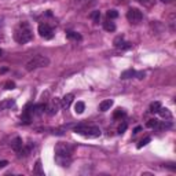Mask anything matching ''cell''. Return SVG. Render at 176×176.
Masks as SVG:
<instances>
[{
	"label": "cell",
	"mask_w": 176,
	"mask_h": 176,
	"mask_svg": "<svg viewBox=\"0 0 176 176\" xmlns=\"http://www.w3.org/2000/svg\"><path fill=\"white\" fill-rule=\"evenodd\" d=\"M50 65V59L44 55H35L33 58H30L25 65V69L28 72H32L35 69H39V67H45Z\"/></svg>",
	"instance_id": "6da1fadb"
},
{
	"label": "cell",
	"mask_w": 176,
	"mask_h": 176,
	"mask_svg": "<svg viewBox=\"0 0 176 176\" xmlns=\"http://www.w3.org/2000/svg\"><path fill=\"white\" fill-rule=\"evenodd\" d=\"M74 132L78 135L85 136V138H89V139L100 136V129L98 127H95V125H78L74 129Z\"/></svg>",
	"instance_id": "7a4b0ae2"
},
{
	"label": "cell",
	"mask_w": 176,
	"mask_h": 176,
	"mask_svg": "<svg viewBox=\"0 0 176 176\" xmlns=\"http://www.w3.org/2000/svg\"><path fill=\"white\" fill-rule=\"evenodd\" d=\"M32 37H33V35H32L30 29L26 25H21V26L15 30V33H14V39H15V41L19 43V44L29 43L32 40Z\"/></svg>",
	"instance_id": "3957f363"
},
{
	"label": "cell",
	"mask_w": 176,
	"mask_h": 176,
	"mask_svg": "<svg viewBox=\"0 0 176 176\" xmlns=\"http://www.w3.org/2000/svg\"><path fill=\"white\" fill-rule=\"evenodd\" d=\"M72 153H73V147H72L69 143L59 142L58 145L55 146V156H59V157H72Z\"/></svg>",
	"instance_id": "277c9868"
},
{
	"label": "cell",
	"mask_w": 176,
	"mask_h": 176,
	"mask_svg": "<svg viewBox=\"0 0 176 176\" xmlns=\"http://www.w3.org/2000/svg\"><path fill=\"white\" fill-rule=\"evenodd\" d=\"M143 18V14L141 10L138 8H129L128 13H127V19L129 21L131 24H139Z\"/></svg>",
	"instance_id": "5b68a950"
},
{
	"label": "cell",
	"mask_w": 176,
	"mask_h": 176,
	"mask_svg": "<svg viewBox=\"0 0 176 176\" xmlns=\"http://www.w3.org/2000/svg\"><path fill=\"white\" fill-rule=\"evenodd\" d=\"M37 30H39V35H40L43 39H45V40H51V39L54 37V30H52V28L50 26V25H47V24L39 25Z\"/></svg>",
	"instance_id": "8992f818"
},
{
	"label": "cell",
	"mask_w": 176,
	"mask_h": 176,
	"mask_svg": "<svg viewBox=\"0 0 176 176\" xmlns=\"http://www.w3.org/2000/svg\"><path fill=\"white\" fill-rule=\"evenodd\" d=\"M45 110H47L48 116H55V114L58 113V110H59V102H58V99H52L51 103H50V105L45 107Z\"/></svg>",
	"instance_id": "52a82bcc"
},
{
	"label": "cell",
	"mask_w": 176,
	"mask_h": 176,
	"mask_svg": "<svg viewBox=\"0 0 176 176\" xmlns=\"http://www.w3.org/2000/svg\"><path fill=\"white\" fill-rule=\"evenodd\" d=\"M22 147H24V143H22V139H21L19 136H17V138H14L13 141H11V149H13L17 154L21 153Z\"/></svg>",
	"instance_id": "ba28073f"
},
{
	"label": "cell",
	"mask_w": 176,
	"mask_h": 176,
	"mask_svg": "<svg viewBox=\"0 0 176 176\" xmlns=\"http://www.w3.org/2000/svg\"><path fill=\"white\" fill-rule=\"evenodd\" d=\"M55 163L62 168H67L70 167L72 164V157H59V156H55Z\"/></svg>",
	"instance_id": "9c48e42d"
},
{
	"label": "cell",
	"mask_w": 176,
	"mask_h": 176,
	"mask_svg": "<svg viewBox=\"0 0 176 176\" xmlns=\"http://www.w3.org/2000/svg\"><path fill=\"white\" fill-rule=\"evenodd\" d=\"M45 107L47 106H45L44 103H39V105L32 106V114H33V116H40L41 113H44Z\"/></svg>",
	"instance_id": "30bf717a"
},
{
	"label": "cell",
	"mask_w": 176,
	"mask_h": 176,
	"mask_svg": "<svg viewBox=\"0 0 176 176\" xmlns=\"http://www.w3.org/2000/svg\"><path fill=\"white\" fill-rule=\"evenodd\" d=\"M73 99H74V95L73 94H66L62 98V102H61V105H62V107H65V109H67V107L72 105Z\"/></svg>",
	"instance_id": "8fae6325"
},
{
	"label": "cell",
	"mask_w": 176,
	"mask_h": 176,
	"mask_svg": "<svg viewBox=\"0 0 176 176\" xmlns=\"http://www.w3.org/2000/svg\"><path fill=\"white\" fill-rule=\"evenodd\" d=\"M113 106V100L112 99H106L103 100V102L99 103V110L100 112H107V110H110V107Z\"/></svg>",
	"instance_id": "7c38bea8"
},
{
	"label": "cell",
	"mask_w": 176,
	"mask_h": 176,
	"mask_svg": "<svg viewBox=\"0 0 176 176\" xmlns=\"http://www.w3.org/2000/svg\"><path fill=\"white\" fill-rule=\"evenodd\" d=\"M158 114L164 118V120H168V121L172 120V113L169 112V109H167V107H163V106H161L160 110H158Z\"/></svg>",
	"instance_id": "4fadbf2b"
},
{
	"label": "cell",
	"mask_w": 176,
	"mask_h": 176,
	"mask_svg": "<svg viewBox=\"0 0 176 176\" xmlns=\"http://www.w3.org/2000/svg\"><path fill=\"white\" fill-rule=\"evenodd\" d=\"M15 105V99H4L0 102V109H11Z\"/></svg>",
	"instance_id": "5bb4252c"
},
{
	"label": "cell",
	"mask_w": 176,
	"mask_h": 176,
	"mask_svg": "<svg viewBox=\"0 0 176 176\" xmlns=\"http://www.w3.org/2000/svg\"><path fill=\"white\" fill-rule=\"evenodd\" d=\"M103 28H105V30H107V32H114L116 30V25H114V22L112 19H107L106 22H103Z\"/></svg>",
	"instance_id": "9a60e30c"
},
{
	"label": "cell",
	"mask_w": 176,
	"mask_h": 176,
	"mask_svg": "<svg viewBox=\"0 0 176 176\" xmlns=\"http://www.w3.org/2000/svg\"><path fill=\"white\" fill-rule=\"evenodd\" d=\"M66 37L70 39V40H81V35L77 33V32H73V30L66 32Z\"/></svg>",
	"instance_id": "2e32d148"
},
{
	"label": "cell",
	"mask_w": 176,
	"mask_h": 176,
	"mask_svg": "<svg viewBox=\"0 0 176 176\" xmlns=\"http://www.w3.org/2000/svg\"><path fill=\"white\" fill-rule=\"evenodd\" d=\"M135 73L136 72L134 70V69H128V70H125V72H123V73H121V78H123V80H125V78H131V77H135Z\"/></svg>",
	"instance_id": "e0dca14e"
},
{
	"label": "cell",
	"mask_w": 176,
	"mask_h": 176,
	"mask_svg": "<svg viewBox=\"0 0 176 176\" xmlns=\"http://www.w3.org/2000/svg\"><path fill=\"white\" fill-rule=\"evenodd\" d=\"M84 110H85V103L84 102H77L76 105H74V112H76L77 114H81Z\"/></svg>",
	"instance_id": "ac0fdd59"
},
{
	"label": "cell",
	"mask_w": 176,
	"mask_h": 176,
	"mask_svg": "<svg viewBox=\"0 0 176 176\" xmlns=\"http://www.w3.org/2000/svg\"><path fill=\"white\" fill-rule=\"evenodd\" d=\"M33 173H36V175H44V171H43V168H41V161L40 160L36 163L35 169H33Z\"/></svg>",
	"instance_id": "d6986e66"
},
{
	"label": "cell",
	"mask_w": 176,
	"mask_h": 176,
	"mask_svg": "<svg viewBox=\"0 0 176 176\" xmlns=\"http://www.w3.org/2000/svg\"><path fill=\"white\" fill-rule=\"evenodd\" d=\"M160 107H161V103L160 102H153L152 105H150V110H149V112L150 113H158Z\"/></svg>",
	"instance_id": "ffe728a7"
},
{
	"label": "cell",
	"mask_w": 176,
	"mask_h": 176,
	"mask_svg": "<svg viewBox=\"0 0 176 176\" xmlns=\"http://www.w3.org/2000/svg\"><path fill=\"white\" fill-rule=\"evenodd\" d=\"M89 18H91L95 24H98L99 19H100V11H92L91 14H89Z\"/></svg>",
	"instance_id": "44dd1931"
},
{
	"label": "cell",
	"mask_w": 176,
	"mask_h": 176,
	"mask_svg": "<svg viewBox=\"0 0 176 176\" xmlns=\"http://www.w3.org/2000/svg\"><path fill=\"white\" fill-rule=\"evenodd\" d=\"M146 125L149 128H157V125H158V120H157V118H152V120L147 121Z\"/></svg>",
	"instance_id": "7402d4cb"
},
{
	"label": "cell",
	"mask_w": 176,
	"mask_h": 176,
	"mask_svg": "<svg viewBox=\"0 0 176 176\" xmlns=\"http://www.w3.org/2000/svg\"><path fill=\"white\" fill-rule=\"evenodd\" d=\"M106 15H107V19H114V18L118 17V13L116 11V10H109Z\"/></svg>",
	"instance_id": "603a6c76"
},
{
	"label": "cell",
	"mask_w": 176,
	"mask_h": 176,
	"mask_svg": "<svg viewBox=\"0 0 176 176\" xmlns=\"http://www.w3.org/2000/svg\"><path fill=\"white\" fill-rule=\"evenodd\" d=\"M124 116H125L124 109H117L116 112H114V114H113L114 118H121V117H124Z\"/></svg>",
	"instance_id": "cb8c5ba5"
},
{
	"label": "cell",
	"mask_w": 176,
	"mask_h": 176,
	"mask_svg": "<svg viewBox=\"0 0 176 176\" xmlns=\"http://www.w3.org/2000/svg\"><path fill=\"white\" fill-rule=\"evenodd\" d=\"M150 141H152V138H150V136H147V138H145V139H143V141H141V143L138 145V149H142L143 146H146L147 143H150Z\"/></svg>",
	"instance_id": "d4e9b609"
},
{
	"label": "cell",
	"mask_w": 176,
	"mask_h": 176,
	"mask_svg": "<svg viewBox=\"0 0 176 176\" xmlns=\"http://www.w3.org/2000/svg\"><path fill=\"white\" fill-rule=\"evenodd\" d=\"M123 41H124V37H123V36H117V37L114 39V41H113L114 47H118V45H120Z\"/></svg>",
	"instance_id": "484cf974"
},
{
	"label": "cell",
	"mask_w": 176,
	"mask_h": 176,
	"mask_svg": "<svg viewBox=\"0 0 176 176\" xmlns=\"http://www.w3.org/2000/svg\"><path fill=\"white\" fill-rule=\"evenodd\" d=\"M131 47H132L131 43H124V41H123L117 48H118V50H128V48H131Z\"/></svg>",
	"instance_id": "4316f807"
},
{
	"label": "cell",
	"mask_w": 176,
	"mask_h": 176,
	"mask_svg": "<svg viewBox=\"0 0 176 176\" xmlns=\"http://www.w3.org/2000/svg\"><path fill=\"white\" fill-rule=\"evenodd\" d=\"M4 88L6 89H14L15 88V84H14V81H7L4 84Z\"/></svg>",
	"instance_id": "83f0119b"
},
{
	"label": "cell",
	"mask_w": 176,
	"mask_h": 176,
	"mask_svg": "<svg viewBox=\"0 0 176 176\" xmlns=\"http://www.w3.org/2000/svg\"><path fill=\"white\" fill-rule=\"evenodd\" d=\"M125 129H127V123H123L120 127H118V134H124Z\"/></svg>",
	"instance_id": "f1b7e54d"
},
{
	"label": "cell",
	"mask_w": 176,
	"mask_h": 176,
	"mask_svg": "<svg viewBox=\"0 0 176 176\" xmlns=\"http://www.w3.org/2000/svg\"><path fill=\"white\" fill-rule=\"evenodd\" d=\"M145 76H146L145 72H136V73H135V77H136V78H139V80L145 78Z\"/></svg>",
	"instance_id": "f546056e"
},
{
	"label": "cell",
	"mask_w": 176,
	"mask_h": 176,
	"mask_svg": "<svg viewBox=\"0 0 176 176\" xmlns=\"http://www.w3.org/2000/svg\"><path fill=\"white\" fill-rule=\"evenodd\" d=\"M138 2L142 3V4H145V6H150V4H153L154 0H138Z\"/></svg>",
	"instance_id": "4dcf8cb0"
},
{
	"label": "cell",
	"mask_w": 176,
	"mask_h": 176,
	"mask_svg": "<svg viewBox=\"0 0 176 176\" xmlns=\"http://www.w3.org/2000/svg\"><path fill=\"white\" fill-rule=\"evenodd\" d=\"M7 165H8V161L2 160V161H0V169H2V168H4V167H7Z\"/></svg>",
	"instance_id": "1f68e13d"
},
{
	"label": "cell",
	"mask_w": 176,
	"mask_h": 176,
	"mask_svg": "<svg viewBox=\"0 0 176 176\" xmlns=\"http://www.w3.org/2000/svg\"><path fill=\"white\" fill-rule=\"evenodd\" d=\"M141 131V127H138V128H135V131H134V134H138V132Z\"/></svg>",
	"instance_id": "d6a6232c"
},
{
	"label": "cell",
	"mask_w": 176,
	"mask_h": 176,
	"mask_svg": "<svg viewBox=\"0 0 176 176\" xmlns=\"http://www.w3.org/2000/svg\"><path fill=\"white\" fill-rule=\"evenodd\" d=\"M6 72H7V67H3V69L0 70V73H6Z\"/></svg>",
	"instance_id": "836d02e7"
},
{
	"label": "cell",
	"mask_w": 176,
	"mask_h": 176,
	"mask_svg": "<svg viewBox=\"0 0 176 176\" xmlns=\"http://www.w3.org/2000/svg\"><path fill=\"white\" fill-rule=\"evenodd\" d=\"M161 2H164V3H171V2H173V0H161Z\"/></svg>",
	"instance_id": "e575fe53"
},
{
	"label": "cell",
	"mask_w": 176,
	"mask_h": 176,
	"mask_svg": "<svg viewBox=\"0 0 176 176\" xmlns=\"http://www.w3.org/2000/svg\"><path fill=\"white\" fill-rule=\"evenodd\" d=\"M2 55H3V50L0 48V56H2Z\"/></svg>",
	"instance_id": "d590c367"
}]
</instances>
